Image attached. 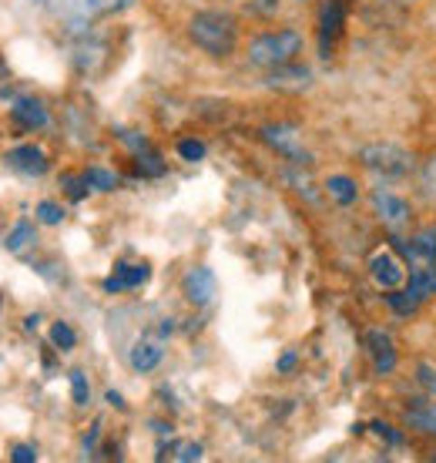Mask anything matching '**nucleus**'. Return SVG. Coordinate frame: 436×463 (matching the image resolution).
<instances>
[{
  "label": "nucleus",
  "mask_w": 436,
  "mask_h": 463,
  "mask_svg": "<svg viewBox=\"0 0 436 463\" xmlns=\"http://www.w3.org/2000/svg\"><path fill=\"white\" fill-rule=\"evenodd\" d=\"M396 249L403 252L410 279H406V292L416 302H426L436 296V229H420L410 239H393Z\"/></svg>",
  "instance_id": "obj_1"
},
{
  "label": "nucleus",
  "mask_w": 436,
  "mask_h": 463,
  "mask_svg": "<svg viewBox=\"0 0 436 463\" xmlns=\"http://www.w3.org/2000/svg\"><path fill=\"white\" fill-rule=\"evenodd\" d=\"M188 37L198 51H205L212 58H229L239 44V24L232 14L222 11H202L188 21Z\"/></svg>",
  "instance_id": "obj_2"
},
{
  "label": "nucleus",
  "mask_w": 436,
  "mask_h": 463,
  "mask_svg": "<svg viewBox=\"0 0 436 463\" xmlns=\"http://www.w3.org/2000/svg\"><path fill=\"white\" fill-rule=\"evenodd\" d=\"M299 51H302L299 31H269V34H259L249 44V61H252L255 68L276 71L292 64L299 58Z\"/></svg>",
  "instance_id": "obj_3"
},
{
  "label": "nucleus",
  "mask_w": 436,
  "mask_h": 463,
  "mask_svg": "<svg viewBox=\"0 0 436 463\" xmlns=\"http://www.w3.org/2000/svg\"><path fill=\"white\" fill-rule=\"evenodd\" d=\"M359 162L369 172L383 175V178H403V175L416 172V158L400 145H390V141H376V145H366L359 151Z\"/></svg>",
  "instance_id": "obj_4"
},
{
  "label": "nucleus",
  "mask_w": 436,
  "mask_h": 463,
  "mask_svg": "<svg viewBox=\"0 0 436 463\" xmlns=\"http://www.w3.org/2000/svg\"><path fill=\"white\" fill-rule=\"evenodd\" d=\"M369 276L376 282L379 289H403L406 286V279H410V266H406V259L403 252H393V249H379L373 259H369Z\"/></svg>",
  "instance_id": "obj_5"
},
{
  "label": "nucleus",
  "mask_w": 436,
  "mask_h": 463,
  "mask_svg": "<svg viewBox=\"0 0 436 463\" xmlns=\"http://www.w3.org/2000/svg\"><path fill=\"white\" fill-rule=\"evenodd\" d=\"M262 138L279 151V155H286L289 162H299V165H309V151L302 148V141H299V131L296 128H286V125H265L262 128Z\"/></svg>",
  "instance_id": "obj_6"
},
{
  "label": "nucleus",
  "mask_w": 436,
  "mask_h": 463,
  "mask_svg": "<svg viewBox=\"0 0 436 463\" xmlns=\"http://www.w3.org/2000/svg\"><path fill=\"white\" fill-rule=\"evenodd\" d=\"M343 24H346V0H322V11H319V44L322 54L329 58L333 54V44L343 34Z\"/></svg>",
  "instance_id": "obj_7"
},
{
  "label": "nucleus",
  "mask_w": 436,
  "mask_h": 463,
  "mask_svg": "<svg viewBox=\"0 0 436 463\" xmlns=\"http://www.w3.org/2000/svg\"><path fill=\"white\" fill-rule=\"evenodd\" d=\"M215 292H218V279L212 269L198 266L185 276V299L192 302V306H208V302H215Z\"/></svg>",
  "instance_id": "obj_8"
},
{
  "label": "nucleus",
  "mask_w": 436,
  "mask_h": 463,
  "mask_svg": "<svg viewBox=\"0 0 436 463\" xmlns=\"http://www.w3.org/2000/svg\"><path fill=\"white\" fill-rule=\"evenodd\" d=\"M373 205H376L379 222H383L393 235L410 222V205H406L400 195H393V192H376V195H373Z\"/></svg>",
  "instance_id": "obj_9"
},
{
  "label": "nucleus",
  "mask_w": 436,
  "mask_h": 463,
  "mask_svg": "<svg viewBox=\"0 0 436 463\" xmlns=\"http://www.w3.org/2000/svg\"><path fill=\"white\" fill-rule=\"evenodd\" d=\"M366 349H369V356H373V366H376L379 376H390V373L396 370V346H393L390 333H383V329H369Z\"/></svg>",
  "instance_id": "obj_10"
},
{
  "label": "nucleus",
  "mask_w": 436,
  "mask_h": 463,
  "mask_svg": "<svg viewBox=\"0 0 436 463\" xmlns=\"http://www.w3.org/2000/svg\"><path fill=\"white\" fill-rule=\"evenodd\" d=\"M161 359H165V343H161V336H141L135 346L128 349V363L138 373L158 370Z\"/></svg>",
  "instance_id": "obj_11"
},
{
  "label": "nucleus",
  "mask_w": 436,
  "mask_h": 463,
  "mask_svg": "<svg viewBox=\"0 0 436 463\" xmlns=\"http://www.w3.org/2000/svg\"><path fill=\"white\" fill-rule=\"evenodd\" d=\"M151 279V266H131V262H118L115 272L104 279V292H125V289H138Z\"/></svg>",
  "instance_id": "obj_12"
},
{
  "label": "nucleus",
  "mask_w": 436,
  "mask_h": 463,
  "mask_svg": "<svg viewBox=\"0 0 436 463\" xmlns=\"http://www.w3.org/2000/svg\"><path fill=\"white\" fill-rule=\"evenodd\" d=\"M131 4H135V0H78V4H74V11H78L74 24L84 27V24L94 21V17H111V14L128 11Z\"/></svg>",
  "instance_id": "obj_13"
},
{
  "label": "nucleus",
  "mask_w": 436,
  "mask_h": 463,
  "mask_svg": "<svg viewBox=\"0 0 436 463\" xmlns=\"http://www.w3.org/2000/svg\"><path fill=\"white\" fill-rule=\"evenodd\" d=\"M7 162H11V168H17L21 175H31V178H37V175L47 172V155L37 145H21V148H14L11 155H7Z\"/></svg>",
  "instance_id": "obj_14"
},
{
  "label": "nucleus",
  "mask_w": 436,
  "mask_h": 463,
  "mask_svg": "<svg viewBox=\"0 0 436 463\" xmlns=\"http://www.w3.org/2000/svg\"><path fill=\"white\" fill-rule=\"evenodd\" d=\"M11 118H14V121H17L21 128H44L47 121H51V115H47L44 101H37V98H14Z\"/></svg>",
  "instance_id": "obj_15"
},
{
  "label": "nucleus",
  "mask_w": 436,
  "mask_h": 463,
  "mask_svg": "<svg viewBox=\"0 0 436 463\" xmlns=\"http://www.w3.org/2000/svg\"><path fill=\"white\" fill-rule=\"evenodd\" d=\"M7 252H14V255H24L27 249H34L37 245V229H34V222H27V219H21L17 225H14L11 232H7Z\"/></svg>",
  "instance_id": "obj_16"
},
{
  "label": "nucleus",
  "mask_w": 436,
  "mask_h": 463,
  "mask_svg": "<svg viewBox=\"0 0 436 463\" xmlns=\"http://www.w3.org/2000/svg\"><path fill=\"white\" fill-rule=\"evenodd\" d=\"M205 457L202 450V443L195 440H178V443H168V447H161L158 460H182V463H195Z\"/></svg>",
  "instance_id": "obj_17"
},
{
  "label": "nucleus",
  "mask_w": 436,
  "mask_h": 463,
  "mask_svg": "<svg viewBox=\"0 0 436 463\" xmlns=\"http://www.w3.org/2000/svg\"><path fill=\"white\" fill-rule=\"evenodd\" d=\"M326 192H329V198H333L336 205H353L359 195L356 182H353L349 175H333V178L326 182Z\"/></svg>",
  "instance_id": "obj_18"
},
{
  "label": "nucleus",
  "mask_w": 436,
  "mask_h": 463,
  "mask_svg": "<svg viewBox=\"0 0 436 463\" xmlns=\"http://www.w3.org/2000/svg\"><path fill=\"white\" fill-rule=\"evenodd\" d=\"M135 172H138L141 178H161V175H165V158L151 148L138 151V155H135Z\"/></svg>",
  "instance_id": "obj_19"
},
{
  "label": "nucleus",
  "mask_w": 436,
  "mask_h": 463,
  "mask_svg": "<svg viewBox=\"0 0 436 463\" xmlns=\"http://www.w3.org/2000/svg\"><path fill=\"white\" fill-rule=\"evenodd\" d=\"M406 420H410L416 430H423V433L436 437V403H423L420 410H410V417Z\"/></svg>",
  "instance_id": "obj_20"
},
{
  "label": "nucleus",
  "mask_w": 436,
  "mask_h": 463,
  "mask_svg": "<svg viewBox=\"0 0 436 463\" xmlns=\"http://www.w3.org/2000/svg\"><path fill=\"white\" fill-rule=\"evenodd\" d=\"M420 192H423L426 202L436 205V155H430V158L420 165Z\"/></svg>",
  "instance_id": "obj_21"
},
{
  "label": "nucleus",
  "mask_w": 436,
  "mask_h": 463,
  "mask_svg": "<svg viewBox=\"0 0 436 463\" xmlns=\"http://www.w3.org/2000/svg\"><path fill=\"white\" fill-rule=\"evenodd\" d=\"M272 84H296V88H306L309 84V68H292V64H286V68H276V74H272Z\"/></svg>",
  "instance_id": "obj_22"
},
{
  "label": "nucleus",
  "mask_w": 436,
  "mask_h": 463,
  "mask_svg": "<svg viewBox=\"0 0 436 463\" xmlns=\"http://www.w3.org/2000/svg\"><path fill=\"white\" fill-rule=\"evenodd\" d=\"M84 178H88V185H91L94 192H115L118 188V175L108 172V168H88Z\"/></svg>",
  "instance_id": "obj_23"
},
{
  "label": "nucleus",
  "mask_w": 436,
  "mask_h": 463,
  "mask_svg": "<svg viewBox=\"0 0 436 463\" xmlns=\"http://www.w3.org/2000/svg\"><path fill=\"white\" fill-rule=\"evenodd\" d=\"M61 185H64V195H68L71 202H84V198L94 192V188L88 185V178H84V175H64V182H61Z\"/></svg>",
  "instance_id": "obj_24"
},
{
  "label": "nucleus",
  "mask_w": 436,
  "mask_h": 463,
  "mask_svg": "<svg viewBox=\"0 0 436 463\" xmlns=\"http://www.w3.org/2000/svg\"><path fill=\"white\" fill-rule=\"evenodd\" d=\"M51 343H54L61 353H71V349L78 346V333H74L68 323H54L51 326Z\"/></svg>",
  "instance_id": "obj_25"
},
{
  "label": "nucleus",
  "mask_w": 436,
  "mask_h": 463,
  "mask_svg": "<svg viewBox=\"0 0 436 463\" xmlns=\"http://www.w3.org/2000/svg\"><path fill=\"white\" fill-rule=\"evenodd\" d=\"M37 222H44V225H61V222H64V209H61L58 202H41V205H37Z\"/></svg>",
  "instance_id": "obj_26"
},
{
  "label": "nucleus",
  "mask_w": 436,
  "mask_h": 463,
  "mask_svg": "<svg viewBox=\"0 0 436 463\" xmlns=\"http://www.w3.org/2000/svg\"><path fill=\"white\" fill-rule=\"evenodd\" d=\"M178 155H182L185 162H202V158H205V145L195 138H185V141H178Z\"/></svg>",
  "instance_id": "obj_27"
},
{
  "label": "nucleus",
  "mask_w": 436,
  "mask_h": 463,
  "mask_svg": "<svg viewBox=\"0 0 436 463\" xmlns=\"http://www.w3.org/2000/svg\"><path fill=\"white\" fill-rule=\"evenodd\" d=\"M71 393H74V403L84 406L88 403V380L81 370H71Z\"/></svg>",
  "instance_id": "obj_28"
},
{
  "label": "nucleus",
  "mask_w": 436,
  "mask_h": 463,
  "mask_svg": "<svg viewBox=\"0 0 436 463\" xmlns=\"http://www.w3.org/2000/svg\"><path fill=\"white\" fill-rule=\"evenodd\" d=\"M369 433H376V437H383V440L390 443V447H400V443H403L400 433H396L393 427H386V423H379V420H373V423H369Z\"/></svg>",
  "instance_id": "obj_29"
},
{
  "label": "nucleus",
  "mask_w": 436,
  "mask_h": 463,
  "mask_svg": "<svg viewBox=\"0 0 436 463\" xmlns=\"http://www.w3.org/2000/svg\"><path fill=\"white\" fill-rule=\"evenodd\" d=\"M118 138L125 141V145L135 151V155H138V151H145V148H151L148 138H145V135H138V131H118Z\"/></svg>",
  "instance_id": "obj_30"
},
{
  "label": "nucleus",
  "mask_w": 436,
  "mask_h": 463,
  "mask_svg": "<svg viewBox=\"0 0 436 463\" xmlns=\"http://www.w3.org/2000/svg\"><path fill=\"white\" fill-rule=\"evenodd\" d=\"M11 460L14 463H34L37 460V450L31 447V443H17L11 450Z\"/></svg>",
  "instance_id": "obj_31"
},
{
  "label": "nucleus",
  "mask_w": 436,
  "mask_h": 463,
  "mask_svg": "<svg viewBox=\"0 0 436 463\" xmlns=\"http://www.w3.org/2000/svg\"><path fill=\"white\" fill-rule=\"evenodd\" d=\"M416 376H420V383H423L426 390H430V393H436V370L433 366H420V370H416Z\"/></svg>",
  "instance_id": "obj_32"
},
{
  "label": "nucleus",
  "mask_w": 436,
  "mask_h": 463,
  "mask_svg": "<svg viewBox=\"0 0 436 463\" xmlns=\"http://www.w3.org/2000/svg\"><path fill=\"white\" fill-rule=\"evenodd\" d=\"M296 366V353H286V356H279V373H289Z\"/></svg>",
  "instance_id": "obj_33"
},
{
  "label": "nucleus",
  "mask_w": 436,
  "mask_h": 463,
  "mask_svg": "<svg viewBox=\"0 0 436 463\" xmlns=\"http://www.w3.org/2000/svg\"><path fill=\"white\" fill-rule=\"evenodd\" d=\"M108 400H111V406H118V410H125V400H121V396H118L115 390H111V393H108Z\"/></svg>",
  "instance_id": "obj_34"
}]
</instances>
